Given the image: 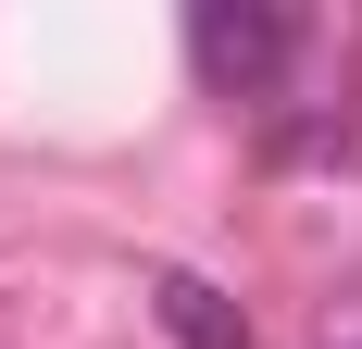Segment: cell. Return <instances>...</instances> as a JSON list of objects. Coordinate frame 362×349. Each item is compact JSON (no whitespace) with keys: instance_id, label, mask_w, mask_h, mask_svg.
Returning a JSON list of instances; mask_svg holds the SVG:
<instances>
[{"instance_id":"2","label":"cell","mask_w":362,"mask_h":349,"mask_svg":"<svg viewBox=\"0 0 362 349\" xmlns=\"http://www.w3.org/2000/svg\"><path fill=\"white\" fill-rule=\"evenodd\" d=\"M150 324H163V337L175 349H250V312H238V300H225L213 275H150Z\"/></svg>"},{"instance_id":"1","label":"cell","mask_w":362,"mask_h":349,"mask_svg":"<svg viewBox=\"0 0 362 349\" xmlns=\"http://www.w3.org/2000/svg\"><path fill=\"white\" fill-rule=\"evenodd\" d=\"M288 50H300V25L262 13V0H200V13H187V63H200V88H225V100H275Z\"/></svg>"},{"instance_id":"3","label":"cell","mask_w":362,"mask_h":349,"mask_svg":"<svg viewBox=\"0 0 362 349\" xmlns=\"http://www.w3.org/2000/svg\"><path fill=\"white\" fill-rule=\"evenodd\" d=\"M313 349H362V300H350V312H337V324H325Z\"/></svg>"}]
</instances>
